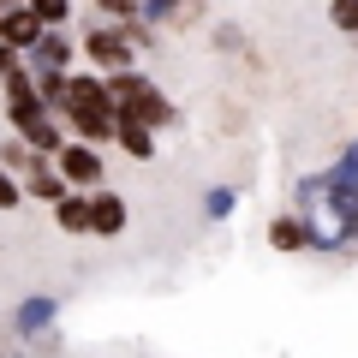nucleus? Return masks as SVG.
Returning a JSON list of instances; mask_svg holds the SVG:
<instances>
[{
  "mask_svg": "<svg viewBox=\"0 0 358 358\" xmlns=\"http://www.w3.org/2000/svg\"><path fill=\"white\" fill-rule=\"evenodd\" d=\"M299 215L310 227V251H346L358 239V143L299 185Z\"/></svg>",
  "mask_w": 358,
  "mask_h": 358,
  "instance_id": "1",
  "label": "nucleus"
},
{
  "mask_svg": "<svg viewBox=\"0 0 358 358\" xmlns=\"http://www.w3.org/2000/svg\"><path fill=\"white\" fill-rule=\"evenodd\" d=\"M60 120H66V126H72L84 143H102V138H114V120H120V108H114V96H108V78H96V72H78V78H66Z\"/></svg>",
  "mask_w": 358,
  "mask_h": 358,
  "instance_id": "2",
  "label": "nucleus"
},
{
  "mask_svg": "<svg viewBox=\"0 0 358 358\" xmlns=\"http://www.w3.org/2000/svg\"><path fill=\"white\" fill-rule=\"evenodd\" d=\"M108 96H114V108H120V114L143 120V126H155V131H162V126H173V102L162 96V84H150V78H143V72H131V66L108 78Z\"/></svg>",
  "mask_w": 358,
  "mask_h": 358,
  "instance_id": "3",
  "label": "nucleus"
},
{
  "mask_svg": "<svg viewBox=\"0 0 358 358\" xmlns=\"http://www.w3.org/2000/svg\"><path fill=\"white\" fill-rule=\"evenodd\" d=\"M54 167H60V179L78 185V192L102 179V155H96V143H84V138H66L60 150H54Z\"/></svg>",
  "mask_w": 358,
  "mask_h": 358,
  "instance_id": "4",
  "label": "nucleus"
},
{
  "mask_svg": "<svg viewBox=\"0 0 358 358\" xmlns=\"http://www.w3.org/2000/svg\"><path fill=\"white\" fill-rule=\"evenodd\" d=\"M84 60L102 66V72H126V66H131L126 30H90V36H84Z\"/></svg>",
  "mask_w": 358,
  "mask_h": 358,
  "instance_id": "5",
  "label": "nucleus"
},
{
  "mask_svg": "<svg viewBox=\"0 0 358 358\" xmlns=\"http://www.w3.org/2000/svg\"><path fill=\"white\" fill-rule=\"evenodd\" d=\"M24 54H30V72H66V66H72V36H66L60 24H48Z\"/></svg>",
  "mask_w": 358,
  "mask_h": 358,
  "instance_id": "6",
  "label": "nucleus"
},
{
  "mask_svg": "<svg viewBox=\"0 0 358 358\" xmlns=\"http://www.w3.org/2000/svg\"><path fill=\"white\" fill-rule=\"evenodd\" d=\"M90 233H102V239L126 233V197L120 192H96L90 197Z\"/></svg>",
  "mask_w": 358,
  "mask_h": 358,
  "instance_id": "7",
  "label": "nucleus"
},
{
  "mask_svg": "<svg viewBox=\"0 0 358 358\" xmlns=\"http://www.w3.org/2000/svg\"><path fill=\"white\" fill-rule=\"evenodd\" d=\"M42 30H48V24H42L30 6H13V13H0V42H6V48H18V54H24L30 42L42 36Z\"/></svg>",
  "mask_w": 358,
  "mask_h": 358,
  "instance_id": "8",
  "label": "nucleus"
},
{
  "mask_svg": "<svg viewBox=\"0 0 358 358\" xmlns=\"http://www.w3.org/2000/svg\"><path fill=\"white\" fill-rule=\"evenodd\" d=\"M268 245H275V251H287V257L310 251V227H305V215H299V209L275 215V221H268Z\"/></svg>",
  "mask_w": 358,
  "mask_h": 358,
  "instance_id": "9",
  "label": "nucleus"
},
{
  "mask_svg": "<svg viewBox=\"0 0 358 358\" xmlns=\"http://www.w3.org/2000/svg\"><path fill=\"white\" fill-rule=\"evenodd\" d=\"M114 138L126 143V155H138V162H150V155H155V126H143V120H131V114L114 120Z\"/></svg>",
  "mask_w": 358,
  "mask_h": 358,
  "instance_id": "10",
  "label": "nucleus"
},
{
  "mask_svg": "<svg viewBox=\"0 0 358 358\" xmlns=\"http://www.w3.org/2000/svg\"><path fill=\"white\" fill-rule=\"evenodd\" d=\"M54 221H60L66 233H90V197L78 192V185L66 197H54Z\"/></svg>",
  "mask_w": 358,
  "mask_h": 358,
  "instance_id": "11",
  "label": "nucleus"
},
{
  "mask_svg": "<svg viewBox=\"0 0 358 358\" xmlns=\"http://www.w3.org/2000/svg\"><path fill=\"white\" fill-rule=\"evenodd\" d=\"M13 322H18V334H42V329L54 322V299H48V293H30L24 305H18Z\"/></svg>",
  "mask_w": 358,
  "mask_h": 358,
  "instance_id": "12",
  "label": "nucleus"
},
{
  "mask_svg": "<svg viewBox=\"0 0 358 358\" xmlns=\"http://www.w3.org/2000/svg\"><path fill=\"white\" fill-rule=\"evenodd\" d=\"M30 197H48V203H54V197H66V192H72V185H66V179H60V167H54V162H36V167H30Z\"/></svg>",
  "mask_w": 358,
  "mask_h": 358,
  "instance_id": "13",
  "label": "nucleus"
},
{
  "mask_svg": "<svg viewBox=\"0 0 358 358\" xmlns=\"http://www.w3.org/2000/svg\"><path fill=\"white\" fill-rule=\"evenodd\" d=\"M36 162H42V155H36V150H30V143H24V138H18V131H13V143L0 150V167H13V173H30V167H36Z\"/></svg>",
  "mask_w": 358,
  "mask_h": 358,
  "instance_id": "14",
  "label": "nucleus"
},
{
  "mask_svg": "<svg viewBox=\"0 0 358 358\" xmlns=\"http://www.w3.org/2000/svg\"><path fill=\"white\" fill-rule=\"evenodd\" d=\"M233 203H239V192H233V185H209V192H203V215H209V221H227Z\"/></svg>",
  "mask_w": 358,
  "mask_h": 358,
  "instance_id": "15",
  "label": "nucleus"
},
{
  "mask_svg": "<svg viewBox=\"0 0 358 358\" xmlns=\"http://www.w3.org/2000/svg\"><path fill=\"white\" fill-rule=\"evenodd\" d=\"M24 6L42 18V24H66V18H72V0H24Z\"/></svg>",
  "mask_w": 358,
  "mask_h": 358,
  "instance_id": "16",
  "label": "nucleus"
},
{
  "mask_svg": "<svg viewBox=\"0 0 358 358\" xmlns=\"http://www.w3.org/2000/svg\"><path fill=\"white\" fill-rule=\"evenodd\" d=\"M329 18H334V30L358 36V0H329Z\"/></svg>",
  "mask_w": 358,
  "mask_h": 358,
  "instance_id": "17",
  "label": "nucleus"
},
{
  "mask_svg": "<svg viewBox=\"0 0 358 358\" xmlns=\"http://www.w3.org/2000/svg\"><path fill=\"white\" fill-rule=\"evenodd\" d=\"M24 203V185L13 179V167H0V209H18Z\"/></svg>",
  "mask_w": 358,
  "mask_h": 358,
  "instance_id": "18",
  "label": "nucleus"
},
{
  "mask_svg": "<svg viewBox=\"0 0 358 358\" xmlns=\"http://www.w3.org/2000/svg\"><path fill=\"white\" fill-rule=\"evenodd\" d=\"M96 13H108V18H120V24H126V18L143 13V0H96Z\"/></svg>",
  "mask_w": 358,
  "mask_h": 358,
  "instance_id": "19",
  "label": "nucleus"
},
{
  "mask_svg": "<svg viewBox=\"0 0 358 358\" xmlns=\"http://www.w3.org/2000/svg\"><path fill=\"white\" fill-rule=\"evenodd\" d=\"M179 6H185V0H143V18H150V24H167Z\"/></svg>",
  "mask_w": 358,
  "mask_h": 358,
  "instance_id": "20",
  "label": "nucleus"
},
{
  "mask_svg": "<svg viewBox=\"0 0 358 358\" xmlns=\"http://www.w3.org/2000/svg\"><path fill=\"white\" fill-rule=\"evenodd\" d=\"M13 66H18V48H6V42H0V78L13 72Z\"/></svg>",
  "mask_w": 358,
  "mask_h": 358,
  "instance_id": "21",
  "label": "nucleus"
},
{
  "mask_svg": "<svg viewBox=\"0 0 358 358\" xmlns=\"http://www.w3.org/2000/svg\"><path fill=\"white\" fill-rule=\"evenodd\" d=\"M13 6H24V0H0V13H13Z\"/></svg>",
  "mask_w": 358,
  "mask_h": 358,
  "instance_id": "22",
  "label": "nucleus"
}]
</instances>
